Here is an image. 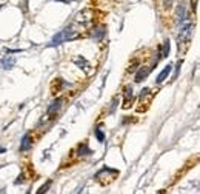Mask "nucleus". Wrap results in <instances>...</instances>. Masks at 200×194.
Instances as JSON below:
<instances>
[{"mask_svg": "<svg viewBox=\"0 0 200 194\" xmlns=\"http://www.w3.org/2000/svg\"><path fill=\"white\" fill-rule=\"evenodd\" d=\"M185 19H186V16H185V3H180V5L177 6V20H179L180 23H183Z\"/></svg>", "mask_w": 200, "mask_h": 194, "instance_id": "obj_15", "label": "nucleus"}, {"mask_svg": "<svg viewBox=\"0 0 200 194\" xmlns=\"http://www.w3.org/2000/svg\"><path fill=\"white\" fill-rule=\"evenodd\" d=\"M65 88H71V83L69 82H65L63 79H56L52 82V86H51V92L52 94H57L59 91L65 89Z\"/></svg>", "mask_w": 200, "mask_h": 194, "instance_id": "obj_3", "label": "nucleus"}, {"mask_svg": "<svg viewBox=\"0 0 200 194\" xmlns=\"http://www.w3.org/2000/svg\"><path fill=\"white\" fill-rule=\"evenodd\" d=\"M113 105H111V108H109V113L111 114H114V111H116V108H117V105H119V97L116 96L114 99H113V102H111Z\"/></svg>", "mask_w": 200, "mask_h": 194, "instance_id": "obj_20", "label": "nucleus"}, {"mask_svg": "<svg viewBox=\"0 0 200 194\" xmlns=\"http://www.w3.org/2000/svg\"><path fill=\"white\" fill-rule=\"evenodd\" d=\"M74 63L79 66L80 70H83L86 74H91L92 68H91V63H89L86 59H83V57H76V59H74Z\"/></svg>", "mask_w": 200, "mask_h": 194, "instance_id": "obj_8", "label": "nucleus"}, {"mask_svg": "<svg viewBox=\"0 0 200 194\" xmlns=\"http://www.w3.org/2000/svg\"><path fill=\"white\" fill-rule=\"evenodd\" d=\"M51 183H52V180H48V182H46L45 185H42V187H40V190H39V191H37V194H43V193H46V191L49 190V187H51Z\"/></svg>", "mask_w": 200, "mask_h": 194, "instance_id": "obj_19", "label": "nucleus"}, {"mask_svg": "<svg viewBox=\"0 0 200 194\" xmlns=\"http://www.w3.org/2000/svg\"><path fill=\"white\" fill-rule=\"evenodd\" d=\"M62 103H63V99H62V97H57V99L48 106L46 114H48V116H57V111L62 108Z\"/></svg>", "mask_w": 200, "mask_h": 194, "instance_id": "obj_5", "label": "nucleus"}, {"mask_svg": "<svg viewBox=\"0 0 200 194\" xmlns=\"http://www.w3.org/2000/svg\"><path fill=\"white\" fill-rule=\"evenodd\" d=\"M31 148H33V137H31V133H26L20 140V148L19 150L22 153H25V151H29Z\"/></svg>", "mask_w": 200, "mask_h": 194, "instance_id": "obj_4", "label": "nucleus"}, {"mask_svg": "<svg viewBox=\"0 0 200 194\" xmlns=\"http://www.w3.org/2000/svg\"><path fill=\"white\" fill-rule=\"evenodd\" d=\"M56 2H62V3H66V5L68 3H73V0H56Z\"/></svg>", "mask_w": 200, "mask_h": 194, "instance_id": "obj_26", "label": "nucleus"}, {"mask_svg": "<svg viewBox=\"0 0 200 194\" xmlns=\"http://www.w3.org/2000/svg\"><path fill=\"white\" fill-rule=\"evenodd\" d=\"M123 94H125V103H123V108H125V110H128V108H129V102H131V100H132V97H134L132 86H126V88H125V91H123Z\"/></svg>", "mask_w": 200, "mask_h": 194, "instance_id": "obj_13", "label": "nucleus"}, {"mask_svg": "<svg viewBox=\"0 0 200 194\" xmlns=\"http://www.w3.org/2000/svg\"><path fill=\"white\" fill-rule=\"evenodd\" d=\"M191 8H193V12L197 14V0H191Z\"/></svg>", "mask_w": 200, "mask_h": 194, "instance_id": "obj_24", "label": "nucleus"}, {"mask_svg": "<svg viewBox=\"0 0 200 194\" xmlns=\"http://www.w3.org/2000/svg\"><path fill=\"white\" fill-rule=\"evenodd\" d=\"M22 51H23V49H8V48L5 49L6 54H9V52H22Z\"/></svg>", "mask_w": 200, "mask_h": 194, "instance_id": "obj_25", "label": "nucleus"}, {"mask_svg": "<svg viewBox=\"0 0 200 194\" xmlns=\"http://www.w3.org/2000/svg\"><path fill=\"white\" fill-rule=\"evenodd\" d=\"M16 57H12V56H5V57H2L0 59V68H3V70H12L14 66H16Z\"/></svg>", "mask_w": 200, "mask_h": 194, "instance_id": "obj_7", "label": "nucleus"}, {"mask_svg": "<svg viewBox=\"0 0 200 194\" xmlns=\"http://www.w3.org/2000/svg\"><path fill=\"white\" fill-rule=\"evenodd\" d=\"M0 9H2V5H0Z\"/></svg>", "mask_w": 200, "mask_h": 194, "instance_id": "obj_28", "label": "nucleus"}, {"mask_svg": "<svg viewBox=\"0 0 200 194\" xmlns=\"http://www.w3.org/2000/svg\"><path fill=\"white\" fill-rule=\"evenodd\" d=\"M169 49H171V42L166 39L163 42V49H162V57H168L169 56Z\"/></svg>", "mask_w": 200, "mask_h": 194, "instance_id": "obj_16", "label": "nucleus"}, {"mask_svg": "<svg viewBox=\"0 0 200 194\" xmlns=\"http://www.w3.org/2000/svg\"><path fill=\"white\" fill-rule=\"evenodd\" d=\"M139 63H140L139 59H134V60L129 63V66H128V73H134V71L139 68Z\"/></svg>", "mask_w": 200, "mask_h": 194, "instance_id": "obj_18", "label": "nucleus"}, {"mask_svg": "<svg viewBox=\"0 0 200 194\" xmlns=\"http://www.w3.org/2000/svg\"><path fill=\"white\" fill-rule=\"evenodd\" d=\"M171 71H172V65H166L165 68H163V71L160 73L159 76H157V80H156V83H163L166 79H168V76L171 74Z\"/></svg>", "mask_w": 200, "mask_h": 194, "instance_id": "obj_12", "label": "nucleus"}, {"mask_svg": "<svg viewBox=\"0 0 200 194\" xmlns=\"http://www.w3.org/2000/svg\"><path fill=\"white\" fill-rule=\"evenodd\" d=\"M77 156L79 157H86V156H91L92 154V150L88 147V143L86 142H83V143H80L79 147H77Z\"/></svg>", "mask_w": 200, "mask_h": 194, "instance_id": "obj_11", "label": "nucleus"}, {"mask_svg": "<svg viewBox=\"0 0 200 194\" xmlns=\"http://www.w3.org/2000/svg\"><path fill=\"white\" fill-rule=\"evenodd\" d=\"M105 34H106V28L105 26H97L92 31V40L94 42H102L103 37H105Z\"/></svg>", "mask_w": 200, "mask_h": 194, "instance_id": "obj_10", "label": "nucleus"}, {"mask_svg": "<svg viewBox=\"0 0 200 194\" xmlns=\"http://www.w3.org/2000/svg\"><path fill=\"white\" fill-rule=\"evenodd\" d=\"M79 37H80V34L76 33V29H73L71 26H66V28H63L62 31H59V33L51 39V42L46 45V48L59 46V45H62V43H65V42H71V40H76V39H79Z\"/></svg>", "mask_w": 200, "mask_h": 194, "instance_id": "obj_1", "label": "nucleus"}, {"mask_svg": "<svg viewBox=\"0 0 200 194\" xmlns=\"http://www.w3.org/2000/svg\"><path fill=\"white\" fill-rule=\"evenodd\" d=\"M153 71V68L151 66H140V70L137 71V74H136V79H134V82L136 83H140L142 80H145V79L148 77V74Z\"/></svg>", "mask_w": 200, "mask_h": 194, "instance_id": "obj_9", "label": "nucleus"}, {"mask_svg": "<svg viewBox=\"0 0 200 194\" xmlns=\"http://www.w3.org/2000/svg\"><path fill=\"white\" fill-rule=\"evenodd\" d=\"M5 151H6V150H5V148H0V154H3V153H5Z\"/></svg>", "mask_w": 200, "mask_h": 194, "instance_id": "obj_27", "label": "nucleus"}, {"mask_svg": "<svg viewBox=\"0 0 200 194\" xmlns=\"http://www.w3.org/2000/svg\"><path fill=\"white\" fill-rule=\"evenodd\" d=\"M23 182H25V174L22 173V174H19V177L14 180V183H16V185H22Z\"/></svg>", "mask_w": 200, "mask_h": 194, "instance_id": "obj_22", "label": "nucleus"}, {"mask_svg": "<svg viewBox=\"0 0 200 194\" xmlns=\"http://www.w3.org/2000/svg\"><path fill=\"white\" fill-rule=\"evenodd\" d=\"M182 63H183V60H179V62H177V65L174 66V68H176V71H174V77H172V80H174V79H177V76H179V71H180V66H182Z\"/></svg>", "mask_w": 200, "mask_h": 194, "instance_id": "obj_21", "label": "nucleus"}, {"mask_svg": "<svg viewBox=\"0 0 200 194\" xmlns=\"http://www.w3.org/2000/svg\"><path fill=\"white\" fill-rule=\"evenodd\" d=\"M19 6L23 9V12H28V0H22Z\"/></svg>", "mask_w": 200, "mask_h": 194, "instance_id": "obj_23", "label": "nucleus"}, {"mask_svg": "<svg viewBox=\"0 0 200 194\" xmlns=\"http://www.w3.org/2000/svg\"><path fill=\"white\" fill-rule=\"evenodd\" d=\"M91 20H92V11H91V9H83L82 12L77 14V17H76V22L83 23V25L89 23Z\"/></svg>", "mask_w": 200, "mask_h": 194, "instance_id": "obj_6", "label": "nucleus"}, {"mask_svg": "<svg viewBox=\"0 0 200 194\" xmlns=\"http://www.w3.org/2000/svg\"><path fill=\"white\" fill-rule=\"evenodd\" d=\"M151 97H153V92L149 88H143L142 92H140V100L139 103H143V102H151Z\"/></svg>", "mask_w": 200, "mask_h": 194, "instance_id": "obj_14", "label": "nucleus"}, {"mask_svg": "<svg viewBox=\"0 0 200 194\" xmlns=\"http://www.w3.org/2000/svg\"><path fill=\"white\" fill-rule=\"evenodd\" d=\"M94 134H96V137H97L99 142H105V133L100 129V126H97V128L94 129Z\"/></svg>", "mask_w": 200, "mask_h": 194, "instance_id": "obj_17", "label": "nucleus"}, {"mask_svg": "<svg viewBox=\"0 0 200 194\" xmlns=\"http://www.w3.org/2000/svg\"><path fill=\"white\" fill-rule=\"evenodd\" d=\"M193 23L188 22L185 25L180 26V33H179V51L183 54L188 46H189V42H191V37H193Z\"/></svg>", "mask_w": 200, "mask_h": 194, "instance_id": "obj_2", "label": "nucleus"}]
</instances>
